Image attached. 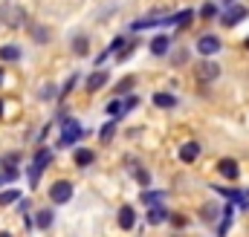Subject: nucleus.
I'll return each instance as SVG.
<instances>
[{
    "label": "nucleus",
    "instance_id": "obj_33",
    "mask_svg": "<svg viewBox=\"0 0 249 237\" xmlns=\"http://www.w3.org/2000/svg\"><path fill=\"white\" fill-rule=\"evenodd\" d=\"M53 93H55V87H50V84H47V87L41 90V99H53Z\"/></svg>",
    "mask_w": 249,
    "mask_h": 237
},
{
    "label": "nucleus",
    "instance_id": "obj_36",
    "mask_svg": "<svg viewBox=\"0 0 249 237\" xmlns=\"http://www.w3.org/2000/svg\"><path fill=\"white\" fill-rule=\"evenodd\" d=\"M3 78H6V72H3V67H0V84H3Z\"/></svg>",
    "mask_w": 249,
    "mask_h": 237
},
{
    "label": "nucleus",
    "instance_id": "obj_6",
    "mask_svg": "<svg viewBox=\"0 0 249 237\" xmlns=\"http://www.w3.org/2000/svg\"><path fill=\"white\" fill-rule=\"evenodd\" d=\"M107 81H110V72H107V69H96V72L87 78V84H84V87H87V93H96V90H102Z\"/></svg>",
    "mask_w": 249,
    "mask_h": 237
},
{
    "label": "nucleus",
    "instance_id": "obj_7",
    "mask_svg": "<svg viewBox=\"0 0 249 237\" xmlns=\"http://www.w3.org/2000/svg\"><path fill=\"white\" fill-rule=\"evenodd\" d=\"M217 72H220V67H217L214 61H203V64H197V78H200V81H214Z\"/></svg>",
    "mask_w": 249,
    "mask_h": 237
},
{
    "label": "nucleus",
    "instance_id": "obj_2",
    "mask_svg": "<svg viewBox=\"0 0 249 237\" xmlns=\"http://www.w3.org/2000/svg\"><path fill=\"white\" fill-rule=\"evenodd\" d=\"M81 124H78V118H61V139H58V148H70V145H75L78 139H81Z\"/></svg>",
    "mask_w": 249,
    "mask_h": 237
},
{
    "label": "nucleus",
    "instance_id": "obj_28",
    "mask_svg": "<svg viewBox=\"0 0 249 237\" xmlns=\"http://www.w3.org/2000/svg\"><path fill=\"white\" fill-rule=\"evenodd\" d=\"M217 211H220V208H217V205H206V208H203V211H200V217H203V220H206V223H212V220H214V217H217Z\"/></svg>",
    "mask_w": 249,
    "mask_h": 237
},
{
    "label": "nucleus",
    "instance_id": "obj_3",
    "mask_svg": "<svg viewBox=\"0 0 249 237\" xmlns=\"http://www.w3.org/2000/svg\"><path fill=\"white\" fill-rule=\"evenodd\" d=\"M50 200H53L55 205H64V203H70V200H72V182H67V179H58V182H53V185H50Z\"/></svg>",
    "mask_w": 249,
    "mask_h": 237
},
{
    "label": "nucleus",
    "instance_id": "obj_17",
    "mask_svg": "<svg viewBox=\"0 0 249 237\" xmlns=\"http://www.w3.org/2000/svg\"><path fill=\"white\" fill-rule=\"evenodd\" d=\"M0 61H20V47H15V44H6V47H0Z\"/></svg>",
    "mask_w": 249,
    "mask_h": 237
},
{
    "label": "nucleus",
    "instance_id": "obj_22",
    "mask_svg": "<svg viewBox=\"0 0 249 237\" xmlns=\"http://www.w3.org/2000/svg\"><path fill=\"white\" fill-rule=\"evenodd\" d=\"M127 110H124V102H119V99H113L110 104H107V116L110 118H122Z\"/></svg>",
    "mask_w": 249,
    "mask_h": 237
},
{
    "label": "nucleus",
    "instance_id": "obj_24",
    "mask_svg": "<svg viewBox=\"0 0 249 237\" xmlns=\"http://www.w3.org/2000/svg\"><path fill=\"white\" fill-rule=\"evenodd\" d=\"M113 133H116V118H110V121H107V124L102 127L99 139H102V142H110V139H113Z\"/></svg>",
    "mask_w": 249,
    "mask_h": 237
},
{
    "label": "nucleus",
    "instance_id": "obj_14",
    "mask_svg": "<svg viewBox=\"0 0 249 237\" xmlns=\"http://www.w3.org/2000/svg\"><path fill=\"white\" fill-rule=\"evenodd\" d=\"M168 44H171L168 35H157V38L151 41V52H154V55H168Z\"/></svg>",
    "mask_w": 249,
    "mask_h": 237
},
{
    "label": "nucleus",
    "instance_id": "obj_25",
    "mask_svg": "<svg viewBox=\"0 0 249 237\" xmlns=\"http://www.w3.org/2000/svg\"><path fill=\"white\" fill-rule=\"evenodd\" d=\"M212 188H214V191H220L223 197H229L232 203H241V200H244V194H241V191H235V188H220V185H212Z\"/></svg>",
    "mask_w": 249,
    "mask_h": 237
},
{
    "label": "nucleus",
    "instance_id": "obj_38",
    "mask_svg": "<svg viewBox=\"0 0 249 237\" xmlns=\"http://www.w3.org/2000/svg\"><path fill=\"white\" fill-rule=\"evenodd\" d=\"M0 116H3V99H0Z\"/></svg>",
    "mask_w": 249,
    "mask_h": 237
},
{
    "label": "nucleus",
    "instance_id": "obj_18",
    "mask_svg": "<svg viewBox=\"0 0 249 237\" xmlns=\"http://www.w3.org/2000/svg\"><path fill=\"white\" fill-rule=\"evenodd\" d=\"M136 87V75H127V78H122L116 87H113V96H124V93H130Z\"/></svg>",
    "mask_w": 249,
    "mask_h": 237
},
{
    "label": "nucleus",
    "instance_id": "obj_20",
    "mask_svg": "<svg viewBox=\"0 0 249 237\" xmlns=\"http://www.w3.org/2000/svg\"><path fill=\"white\" fill-rule=\"evenodd\" d=\"M154 104H157V107H174V104H177V96H171V93H157V96H154Z\"/></svg>",
    "mask_w": 249,
    "mask_h": 237
},
{
    "label": "nucleus",
    "instance_id": "obj_21",
    "mask_svg": "<svg viewBox=\"0 0 249 237\" xmlns=\"http://www.w3.org/2000/svg\"><path fill=\"white\" fill-rule=\"evenodd\" d=\"M18 200H20V191H18V188H9V191L0 194V208H6V205H12V203H18Z\"/></svg>",
    "mask_w": 249,
    "mask_h": 237
},
{
    "label": "nucleus",
    "instance_id": "obj_29",
    "mask_svg": "<svg viewBox=\"0 0 249 237\" xmlns=\"http://www.w3.org/2000/svg\"><path fill=\"white\" fill-rule=\"evenodd\" d=\"M142 200H145V203H151V205H157V203L162 200V194H160V191H145V194H142Z\"/></svg>",
    "mask_w": 249,
    "mask_h": 237
},
{
    "label": "nucleus",
    "instance_id": "obj_26",
    "mask_svg": "<svg viewBox=\"0 0 249 237\" xmlns=\"http://www.w3.org/2000/svg\"><path fill=\"white\" fill-rule=\"evenodd\" d=\"M122 47H124V38H113V41H110V47H107V50H105V52L99 55V64H102L105 58H107L110 52H116V50H122Z\"/></svg>",
    "mask_w": 249,
    "mask_h": 237
},
{
    "label": "nucleus",
    "instance_id": "obj_13",
    "mask_svg": "<svg viewBox=\"0 0 249 237\" xmlns=\"http://www.w3.org/2000/svg\"><path fill=\"white\" fill-rule=\"evenodd\" d=\"M3 20L9 23V29H18L23 23V12L20 9H3Z\"/></svg>",
    "mask_w": 249,
    "mask_h": 237
},
{
    "label": "nucleus",
    "instance_id": "obj_30",
    "mask_svg": "<svg viewBox=\"0 0 249 237\" xmlns=\"http://www.w3.org/2000/svg\"><path fill=\"white\" fill-rule=\"evenodd\" d=\"M75 81H78V75H70V78H67V84L61 87V96H70V93H72V87H75Z\"/></svg>",
    "mask_w": 249,
    "mask_h": 237
},
{
    "label": "nucleus",
    "instance_id": "obj_11",
    "mask_svg": "<svg viewBox=\"0 0 249 237\" xmlns=\"http://www.w3.org/2000/svg\"><path fill=\"white\" fill-rule=\"evenodd\" d=\"M232 217H235V208H232V203L223 208V220H220V226H217V237H226L229 235V229H232Z\"/></svg>",
    "mask_w": 249,
    "mask_h": 237
},
{
    "label": "nucleus",
    "instance_id": "obj_27",
    "mask_svg": "<svg viewBox=\"0 0 249 237\" xmlns=\"http://www.w3.org/2000/svg\"><path fill=\"white\" fill-rule=\"evenodd\" d=\"M214 15H217V6H214V3H206V6L200 9V17H203V20H212Z\"/></svg>",
    "mask_w": 249,
    "mask_h": 237
},
{
    "label": "nucleus",
    "instance_id": "obj_4",
    "mask_svg": "<svg viewBox=\"0 0 249 237\" xmlns=\"http://www.w3.org/2000/svg\"><path fill=\"white\" fill-rule=\"evenodd\" d=\"M197 52H200L203 58L217 55V52H220V38H217V35H203V38L197 41Z\"/></svg>",
    "mask_w": 249,
    "mask_h": 237
},
{
    "label": "nucleus",
    "instance_id": "obj_39",
    "mask_svg": "<svg viewBox=\"0 0 249 237\" xmlns=\"http://www.w3.org/2000/svg\"><path fill=\"white\" fill-rule=\"evenodd\" d=\"M247 50H249V38H247Z\"/></svg>",
    "mask_w": 249,
    "mask_h": 237
},
{
    "label": "nucleus",
    "instance_id": "obj_8",
    "mask_svg": "<svg viewBox=\"0 0 249 237\" xmlns=\"http://www.w3.org/2000/svg\"><path fill=\"white\" fill-rule=\"evenodd\" d=\"M133 226H136V211H133L130 205H122V208H119V229L130 232Z\"/></svg>",
    "mask_w": 249,
    "mask_h": 237
},
{
    "label": "nucleus",
    "instance_id": "obj_37",
    "mask_svg": "<svg viewBox=\"0 0 249 237\" xmlns=\"http://www.w3.org/2000/svg\"><path fill=\"white\" fill-rule=\"evenodd\" d=\"M0 237H12V235H9V232H0Z\"/></svg>",
    "mask_w": 249,
    "mask_h": 237
},
{
    "label": "nucleus",
    "instance_id": "obj_9",
    "mask_svg": "<svg viewBox=\"0 0 249 237\" xmlns=\"http://www.w3.org/2000/svg\"><path fill=\"white\" fill-rule=\"evenodd\" d=\"M171 217V211L165 208V205H151V211H148V223L151 226H160V223H165Z\"/></svg>",
    "mask_w": 249,
    "mask_h": 237
},
{
    "label": "nucleus",
    "instance_id": "obj_31",
    "mask_svg": "<svg viewBox=\"0 0 249 237\" xmlns=\"http://www.w3.org/2000/svg\"><path fill=\"white\" fill-rule=\"evenodd\" d=\"M136 104H139V99H136V96H127V99H124V110H133Z\"/></svg>",
    "mask_w": 249,
    "mask_h": 237
},
{
    "label": "nucleus",
    "instance_id": "obj_19",
    "mask_svg": "<svg viewBox=\"0 0 249 237\" xmlns=\"http://www.w3.org/2000/svg\"><path fill=\"white\" fill-rule=\"evenodd\" d=\"M72 52H75V55H87V52H90V38H87V35H78V38L72 41Z\"/></svg>",
    "mask_w": 249,
    "mask_h": 237
},
{
    "label": "nucleus",
    "instance_id": "obj_35",
    "mask_svg": "<svg viewBox=\"0 0 249 237\" xmlns=\"http://www.w3.org/2000/svg\"><path fill=\"white\" fill-rule=\"evenodd\" d=\"M186 58H188V52H186V50H183L180 55H174V64H186Z\"/></svg>",
    "mask_w": 249,
    "mask_h": 237
},
{
    "label": "nucleus",
    "instance_id": "obj_15",
    "mask_svg": "<svg viewBox=\"0 0 249 237\" xmlns=\"http://www.w3.org/2000/svg\"><path fill=\"white\" fill-rule=\"evenodd\" d=\"M197 156H200V145H197V142H186V145L180 148V159H183V162H194Z\"/></svg>",
    "mask_w": 249,
    "mask_h": 237
},
{
    "label": "nucleus",
    "instance_id": "obj_12",
    "mask_svg": "<svg viewBox=\"0 0 249 237\" xmlns=\"http://www.w3.org/2000/svg\"><path fill=\"white\" fill-rule=\"evenodd\" d=\"M217 171H220L226 179H238V174H241L235 159H220V162H217Z\"/></svg>",
    "mask_w": 249,
    "mask_h": 237
},
{
    "label": "nucleus",
    "instance_id": "obj_23",
    "mask_svg": "<svg viewBox=\"0 0 249 237\" xmlns=\"http://www.w3.org/2000/svg\"><path fill=\"white\" fill-rule=\"evenodd\" d=\"M29 35H32L38 44H47V41H50V29H44V26H29Z\"/></svg>",
    "mask_w": 249,
    "mask_h": 237
},
{
    "label": "nucleus",
    "instance_id": "obj_10",
    "mask_svg": "<svg viewBox=\"0 0 249 237\" xmlns=\"http://www.w3.org/2000/svg\"><path fill=\"white\" fill-rule=\"evenodd\" d=\"M93 159H96V153H93L90 148H78V151L72 153V162H75L78 168H87V165H93Z\"/></svg>",
    "mask_w": 249,
    "mask_h": 237
},
{
    "label": "nucleus",
    "instance_id": "obj_5",
    "mask_svg": "<svg viewBox=\"0 0 249 237\" xmlns=\"http://www.w3.org/2000/svg\"><path fill=\"white\" fill-rule=\"evenodd\" d=\"M244 17H247V9H244V6H238V3H229V6H226V12L220 15V23H223V26H235V23H241Z\"/></svg>",
    "mask_w": 249,
    "mask_h": 237
},
{
    "label": "nucleus",
    "instance_id": "obj_16",
    "mask_svg": "<svg viewBox=\"0 0 249 237\" xmlns=\"http://www.w3.org/2000/svg\"><path fill=\"white\" fill-rule=\"evenodd\" d=\"M53 208H38V214H35V226L38 229H50L53 226Z\"/></svg>",
    "mask_w": 249,
    "mask_h": 237
},
{
    "label": "nucleus",
    "instance_id": "obj_34",
    "mask_svg": "<svg viewBox=\"0 0 249 237\" xmlns=\"http://www.w3.org/2000/svg\"><path fill=\"white\" fill-rule=\"evenodd\" d=\"M171 223H174V226H186V217H180V214H171Z\"/></svg>",
    "mask_w": 249,
    "mask_h": 237
},
{
    "label": "nucleus",
    "instance_id": "obj_32",
    "mask_svg": "<svg viewBox=\"0 0 249 237\" xmlns=\"http://www.w3.org/2000/svg\"><path fill=\"white\" fill-rule=\"evenodd\" d=\"M136 177H139V182H142V185H148V182H151L148 171H142V168H136Z\"/></svg>",
    "mask_w": 249,
    "mask_h": 237
},
{
    "label": "nucleus",
    "instance_id": "obj_1",
    "mask_svg": "<svg viewBox=\"0 0 249 237\" xmlns=\"http://www.w3.org/2000/svg\"><path fill=\"white\" fill-rule=\"evenodd\" d=\"M50 162H53V151H50V148H41V151L35 153L32 165H29V174H26V177H29V185H32V188L38 185V179H41V174H44V171L50 168Z\"/></svg>",
    "mask_w": 249,
    "mask_h": 237
}]
</instances>
